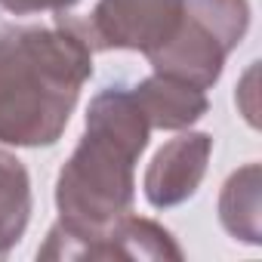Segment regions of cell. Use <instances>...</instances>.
Segmentation results:
<instances>
[{
  "label": "cell",
  "instance_id": "obj_1",
  "mask_svg": "<svg viewBox=\"0 0 262 262\" xmlns=\"http://www.w3.org/2000/svg\"><path fill=\"white\" fill-rule=\"evenodd\" d=\"M90 77L93 50L59 16L53 28L0 31V142L56 145Z\"/></svg>",
  "mask_w": 262,
  "mask_h": 262
},
{
  "label": "cell",
  "instance_id": "obj_2",
  "mask_svg": "<svg viewBox=\"0 0 262 262\" xmlns=\"http://www.w3.org/2000/svg\"><path fill=\"white\" fill-rule=\"evenodd\" d=\"M151 123L133 90L108 86L86 108V133L56 179L59 222L71 231H93L129 213L136 198V161Z\"/></svg>",
  "mask_w": 262,
  "mask_h": 262
},
{
  "label": "cell",
  "instance_id": "obj_3",
  "mask_svg": "<svg viewBox=\"0 0 262 262\" xmlns=\"http://www.w3.org/2000/svg\"><path fill=\"white\" fill-rule=\"evenodd\" d=\"M250 28L247 0H182L176 34L148 56L155 74L210 90Z\"/></svg>",
  "mask_w": 262,
  "mask_h": 262
},
{
  "label": "cell",
  "instance_id": "obj_4",
  "mask_svg": "<svg viewBox=\"0 0 262 262\" xmlns=\"http://www.w3.org/2000/svg\"><path fill=\"white\" fill-rule=\"evenodd\" d=\"M59 19L71 25L93 53L133 50L151 56L176 34L182 0H96L86 19H68L65 13H59Z\"/></svg>",
  "mask_w": 262,
  "mask_h": 262
},
{
  "label": "cell",
  "instance_id": "obj_5",
  "mask_svg": "<svg viewBox=\"0 0 262 262\" xmlns=\"http://www.w3.org/2000/svg\"><path fill=\"white\" fill-rule=\"evenodd\" d=\"M37 259H182V250L164 225L123 213L93 231H71L56 222Z\"/></svg>",
  "mask_w": 262,
  "mask_h": 262
},
{
  "label": "cell",
  "instance_id": "obj_6",
  "mask_svg": "<svg viewBox=\"0 0 262 262\" xmlns=\"http://www.w3.org/2000/svg\"><path fill=\"white\" fill-rule=\"evenodd\" d=\"M210 151H213V139L207 133H182L167 145H161L142 182L148 204L158 210L185 204L198 191L207 173Z\"/></svg>",
  "mask_w": 262,
  "mask_h": 262
},
{
  "label": "cell",
  "instance_id": "obj_7",
  "mask_svg": "<svg viewBox=\"0 0 262 262\" xmlns=\"http://www.w3.org/2000/svg\"><path fill=\"white\" fill-rule=\"evenodd\" d=\"M133 96L145 111L151 129H185L194 120H201L210 108L204 90L164 74H151L139 80L133 86Z\"/></svg>",
  "mask_w": 262,
  "mask_h": 262
},
{
  "label": "cell",
  "instance_id": "obj_8",
  "mask_svg": "<svg viewBox=\"0 0 262 262\" xmlns=\"http://www.w3.org/2000/svg\"><path fill=\"white\" fill-rule=\"evenodd\" d=\"M219 219L225 231L234 241L259 244L262 225H259V164H247L237 173L228 176L219 194Z\"/></svg>",
  "mask_w": 262,
  "mask_h": 262
},
{
  "label": "cell",
  "instance_id": "obj_9",
  "mask_svg": "<svg viewBox=\"0 0 262 262\" xmlns=\"http://www.w3.org/2000/svg\"><path fill=\"white\" fill-rule=\"evenodd\" d=\"M31 219V179L25 164L0 148V256H7L25 234Z\"/></svg>",
  "mask_w": 262,
  "mask_h": 262
},
{
  "label": "cell",
  "instance_id": "obj_10",
  "mask_svg": "<svg viewBox=\"0 0 262 262\" xmlns=\"http://www.w3.org/2000/svg\"><path fill=\"white\" fill-rule=\"evenodd\" d=\"M80 0H0V7L13 16H34V13H65Z\"/></svg>",
  "mask_w": 262,
  "mask_h": 262
}]
</instances>
